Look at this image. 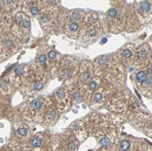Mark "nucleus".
I'll use <instances>...</instances> for the list:
<instances>
[{
	"label": "nucleus",
	"mask_w": 152,
	"mask_h": 151,
	"mask_svg": "<svg viewBox=\"0 0 152 151\" xmlns=\"http://www.w3.org/2000/svg\"><path fill=\"white\" fill-rule=\"evenodd\" d=\"M128 7L123 0H116L107 12L108 28L113 33H118L125 30L128 15Z\"/></svg>",
	"instance_id": "obj_1"
},
{
	"label": "nucleus",
	"mask_w": 152,
	"mask_h": 151,
	"mask_svg": "<svg viewBox=\"0 0 152 151\" xmlns=\"http://www.w3.org/2000/svg\"><path fill=\"white\" fill-rule=\"evenodd\" d=\"M81 30V36L86 41H92L96 39L102 34V29L99 22L92 14L85 18Z\"/></svg>",
	"instance_id": "obj_2"
},
{
	"label": "nucleus",
	"mask_w": 152,
	"mask_h": 151,
	"mask_svg": "<svg viewBox=\"0 0 152 151\" xmlns=\"http://www.w3.org/2000/svg\"><path fill=\"white\" fill-rule=\"evenodd\" d=\"M133 7L141 25L152 22V0H134Z\"/></svg>",
	"instance_id": "obj_3"
},
{
	"label": "nucleus",
	"mask_w": 152,
	"mask_h": 151,
	"mask_svg": "<svg viewBox=\"0 0 152 151\" xmlns=\"http://www.w3.org/2000/svg\"><path fill=\"white\" fill-rule=\"evenodd\" d=\"M20 47L18 39L13 35L5 34L1 38V58L11 56L17 52Z\"/></svg>",
	"instance_id": "obj_4"
},
{
	"label": "nucleus",
	"mask_w": 152,
	"mask_h": 151,
	"mask_svg": "<svg viewBox=\"0 0 152 151\" xmlns=\"http://www.w3.org/2000/svg\"><path fill=\"white\" fill-rule=\"evenodd\" d=\"M57 11L56 7H42L38 14V20L43 28L50 30L56 25Z\"/></svg>",
	"instance_id": "obj_5"
},
{
	"label": "nucleus",
	"mask_w": 152,
	"mask_h": 151,
	"mask_svg": "<svg viewBox=\"0 0 152 151\" xmlns=\"http://www.w3.org/2000/svg\"><path fill=\"white\" fill-rule=\"evenodd\" d=\"M134 64L138 67H144L152 63V52L147 42L136 48Z\"/></svg>",
	"instance_id": "obj_6"
},
{
	"label": "nucleus",
	"mask_w": 152,
	"mask_h": 151,
	"mask_svg": "<svg viewBox=\"0 0 152 151\" xmlns=\"http://www.w3.org/2000/svg\"><path fill=\"white\" fill-rule=\"evenodd\" d=\"M31 23L28 16L24 13H18L14 19L13 31L17 36H26L30 31Z\"/></svg>",
	"instance_id": "obj_7"
},
{
	"label": "nucleus",
	"mask_w": 152,
	"mask_h": 151,
	"mask_svg": "<svg viewBox=\"0 0 152 151\" xmlns=\"http://www.w3.org/2000/svg\"><path fill=\"white\" fill-rule=\"evenodd\" d=\"M136 48L137 47L133 44L128 43L118 49L115 55L120 62L127 64L134 63Z\"/></svg>",
	"instance_id": "obj_8"
},
{
	"label": "nucleus",
	"mask_w": 152,
	"mask_h": 151,
	"mask_svg": "<svg viewBox=\"0 0 152 151\" xmlns=\"http://www.w3.org/2000/svg\"><path fill=\"white\" fill-rule=\"evenodd\" d=\"M65 33L68 36L76 37L79 30V22L72 20L70 17L65 23Z\"/></svg>",
	"instance_id": "obj_9"
},
{
	"label": "nucleus",
	"mask_w": 152,
	"mask_h": 151,
	"mask_svg": "<svg viewBox=\"0 0 152 151\" xmlns=\"http://www.w3.org/2000/svg\"><path fill=\"white\" fill-rule=\"evenodd\" d=\"M21 0H1L2 5L7 11H10L18 7Z\"/></svg>",
	"instance_id": "obj_10"
},
{
	"label": "nucleus",
	"mask_w": 152,
	"mask_h": 151,
	"mask_svg": "<svg viewBox=\"0 0 152 151\" xmlns=\"http://www.w3.org/2000/svg\"><path fill=\"white\" fill-rule=\"evenodd\" d=\"M147 74L144 70H140L138 72V73L136 75V80L138 83H144L146 79Z\"/></svg>",
	"instance_id": "obj_11"
},
{
	"label": "nucleus",
	"mask_w": 152,
	"mask_h": 151,
	"mask_svg": "<svg viewBox=\"0 0 152 151\" xmlns=\"http://www.w3.org/2000/svg\"><path fill=\"white\" fill-rule=\"evenodd\" d=\"M43 7H55L58 0H40Z\"/></svg>",
	"instance_id": "obj_12"
},
{
	"label": "nucleus",
	"mask_w": 152,
	"mask_h": 151,
	"mask_svg": "<svg viewBox=\"0 0 152 151\" xmlns=\"http://www.w3.org/2000/svg\"><path fill=\"white\" fill-rule=\"evenodd\" d=\"M120 147H121V149L123 151H127V150H129V148H130V143L129 142V141L126 140H123V141L121 142Z\"/></svg>",
	"instance_id": "obj_13"
},
{
	"label": "nucleus",
	"mask_w": 152,
	"mask_h": 151,
	"mask_svg": "<svg viewBox=\"0 0 152 151\" xmlns=\"http://www.w3.org/2000/svg\"><path fill=\"white\" fill-rule=\"evenodd\" d=\"M31 145L34 147H39L41 145V140L38 137H34L31 141Z\"/></svg>",
	"instance_id": "obj_14"
},
{
	"label": "nucleus",
	"mask_w": 152,
	"mask_h": 151,
	"mask_svg": "<svg viewBox=\"0 0 152 151\" xmlns=\"http://www.w3.org/2000/svg\"><path fill=\"white\" fill-rule=\"evenodd\" d=\"M32 106L35 109H39L41 108L42 103L38 99H35L32 102Z\"/></svg>",
	"instance_id": "obj_15"
},
{
	"label": "nucleus",
	"mask_w": 152,
	"mask_h": 151,
	"mask_svg": "<svg viewBox=\"0 0 152 151\" xmlns=\"http://www.w3.org/2000/svg\"><path fill=\"white\" fill-rule=\"evenodd\" d=\"M110 142V140L108 137H104L102 138L100 140V143L103 147L108 146Z\"/></svg>",
	"instance_id": "obj_16"
},
{
	"label": "nucleus",
	"mask_w": 152,
	"mask_h": 151,
	"mask_svg": "<svg viewBox=\"0 0 152 151\" xmlns=\"http://www.w3.org/2000/svg\"><path fill=\"white\" fill-rule=\"evenodd\" d=\"M144 83H145L146 85H147L148 86H152V75L151 73H149V76H147L146 77V79L145 80V82Z\"/></svg>",
	"instance_id": "obj_17"
},
{
	"label": "nucleus",
	"mask_w": 152,
	"mask_h": 151,
	"mask_svg": "<svg viewBox=\"0 0 152 151\" xmlns=\"http://www.w3.org/2000/svg\"><path fill=\"white\" fill-rule=\"evenodd\" d=\"M47 60V56L45 54H41L39 55V57H38V61L41 63V64H44L45 63Z\"/></svg>",
	"instance_id": "obj_18"
},
{
	"label": "nucleus",
	"mask_w": 152,
	"mask_h": 151,
	"mask_svg": "<svg viewBox=\"0 0 152 151\" xmlns=\"http://www.w3.org/2000/svg\"><path fill=\"white\" fill-rule=\"evenodd\" d=\"M48 58L50 59V60H54L55 59V58L56 57V51H54V50H51L50 51L48 52Z\"/></svg>",
	"instance_id": "obj_19"
},
{
	"label": "nucleus",
	"mask_w": 152,
	"mask_h": 151,
	"mask_svg": "<svg viewBox=\"0 0 152 151\" xmlns=\"http://www.w3.org/2000/svg\"><path fill=\"white\" fill-rule=\"evenodd\" d=\"M56 96L58 97V98L59 99H62L63 98L64 96V90L61 89H60L58 90L56 92Z\"/></svg>",
	"instance_id": "obj_20"
},
{
	"label": "nucleus",
	"mask_w": 152,
	"mask_h": 151,
	"mask_svg": "<svg viewBox=\"0 0 152 151\" xmlns=\"http://www.w3.org/2000/svg\"><path fill=\"white\" fill-rule=\"evenodd\" d=\"M18 132L20 135H21L22 136H24L28 134V129L26 128H19Z\"/></svg>",
	"instance_id": "obj_21"
},
{
	"label": "nucleus",
	"mask_w": 152,
	"mask_h": 151,
	"mask_svg": "<svg viewBox=\"0 0 152 151\" xmlns=\"http://www.w3.org/2000/svg\"><path fill=\"white\" fill-rule=\"evenodd\" d=\"M90 77V72L88 70H86L83 73L82 76V78H83V80L86 81Z\"/></svg>",
	"instance_id": "obj_22"
},
{
	"label": "nucleus",
	"mask_w": 152,
	"mask_h": 151,
	"mask_svg": "<svg viewBox=\"0 0 152 151\" xmlns=\"http://www.w3.org/2000/svg\"><path fill=\"white\" fill-rule=\"evenodd\" d=\"M94 98L96 102H100L102 99V95L99 93H96L94 96Z\"/></svg>",
	"instance_id": "obj_23"
},
{
	"label": "nucleus",
	"mask_w": 152,
	"mask_h": 151,
	"mask_svg": "<svg viewBox=\"0 0 152 151\" xmlns=\"http://www.w3.org/2000/svg\"><path fill=\"white\" fill-rule=\"evenodd\" d=\"M34 88L35 90H41L42 88H43V83H40V82H38V83H36L35 84Z\"/></svg>",
	"instance_id": "obj_24"
},
{
	"label": "nucleus",
	"mask_w": 152,
	"mask_h": 151,
	"mask_svg": "<svg viewBox=\"0 0 152 151\" xmlns=\"http://www.w3.org/2000/svg\"><path fill=\"white\" fill-rule=\"evenodd\" d=\"M97 86V83L95 81H91L89 84V88L90 89H95Z\"/></svg>",
	"instance_id": "obj_25"
},
{
	"label": "nucleus",
	"mask_w": 152,
	"mask_h": 151,
	"mask_svg": "<svg viewBox=\"0 0 152 151\" xmlns=\"http://www.w3.org/2000/svg\"><path fill=\"white\" fill-rule=\"evenodd\" d=\"M23 67H19L15 71V73L17 75H20L21 74L23 73Z\"/></svg>",
	"instance_id": "obj_26"
},
{
	"label": "nucleus",
	"mask_w": 152,
	"mask_h": 151,
	"mask_svg": "<svg viewBox=\"0 0 152 151\" xmlns=\"http://www.w3.org/2000/svg\"><path fill=\"white\" fill-rule=\"evenodd\" d=\"M75 148V145L74 142H70L69 144V150H73Z\"/></svg>",
	"instance_id": "obj_27"
},
{
	"label": "nucleus",
	"mask_w": 152,
	"mask_h": 151,
	"mask_svg": "<svg viewBox=\"0 0 152 151\" xmlns=\"http://www.w3.org/2000/svg\"><path fill=\"white\" fill-rule=\"evenodd\" d=\"M73 97H74V98L75 100H76V101H79V100L80 99V94H79L78 93H77V92L74 93Z\"/></svg>",
	"instance_id": "obj_28"
},
{
	"label": "nucleus",
	"mask_w": 152,
	"mask_h": 151,
	"mask_svg": "<svg viewBox=\"0 0 152 151\" xmlns=\"http://www.w3.org/2000/svg\"><path fill=\"white\" fill-rule=\"evenodd\" d=\"M147 43H148V45H149V47L151 48L152 52V35H151V36L149 38V39H148Z\"/></svg>",
	"instance_id": "obj_29"
},
{
	"label": "nucleus",
	"mask_w": 152,
	"mask_h": 151,
	"mask_svg": "<svg viewBox=\"0 0 152 151\" xmlns=\"http://www.w3.org/2000/svg\"><path fill=\"white\" fill-rule=\"evenodd\" d=\"M107 41V39L106 38H103V39H102V42H103V43H105V42Z\"/></svg>",
	"instance_id": "obj_30"
},
{
	"label": "nucleus",
	"mask_w": 152,
	"mask_h": 151,
	"mask_svg": "<svg viewBox=\"0 0 152 151\" xmlns=\"http://www.w3.org/2000/svg\"><path fill=\"white\" fill-rule=\"evenodd\" d=\"M150 127H151V128H152V123L151 124V125H150Z\"/></svg>",
	"instance_id": "obj_31"
}]
</instances>
